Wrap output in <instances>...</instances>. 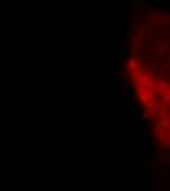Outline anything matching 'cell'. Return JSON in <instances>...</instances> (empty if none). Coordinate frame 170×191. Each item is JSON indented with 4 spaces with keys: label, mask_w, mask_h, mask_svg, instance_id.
I'll use <instances>...</instances> for the list:
<instances>
[{
    "label": "cell",
    "mask_w": 170,
    "mask_h": 191,
    "mask_svg": "<svg viewBox=\"0 0 170 191\" xmlns=\"http://www.w3.org/2000/svg\"><path fill=\"white\" fill-rule=\"evenodd\" d=\"M120 94H122V99H123V106L126 109H132V88L129 84H123L120 88Z\"/></svg>",
    "instance_id": "6da1fadb"
},
{
    "label": "cell",
    "mask_w": 170,
    "mask_h": 191,
    "mask_svg": "<svg viewBox=\"0 0 170 191\" xmlns=\"http://www.w3.org/2000/svg\"><path fill=\"white\" fill-rule=\"evenodd\" d=\"M135 35L139 38V40H145L147 37H150V28L147 25H139L135 28Z\"/></svg>",
    "instance_id": "7a4b0ae2"
},
{
    "label": "cell",
    "mask_w": 170,
    "mask_h": 191,
    "mask_svg": "<svg viewBox=\"0 0 170 191\" xmlns=\"http://www.w3.org/2000/svg\"><path fill=\"white\" fill-rule=\"evenodd\" d=\"M161 22V13L158 12V9H153L151 10V21H150V25L153 28H157Z\"/></svg>",
    "instance_id": "3957f363"
},
{
    "label": "cell",
    "mask_w": 170,
    "mask_h": 191,
    "mask_svg": "<svg viewBox=\"0 0 170 191\" xmlns=\"http://www.w3.org/2000/svg\"><path fill=\"white\" fill-rule=\"evenodd\" d=\"M155 41H157L158 47H160L164 53H170V41H167L164 37H158Z\"/></svg>",
    "instance_id": "277c9868"
},
{
    "label": "cell",
    "mask_w": 170,
    "mask_h": 191,
    "mask_svg": "<svg viewBox=\"0 0 170 191\" xmlns=\"http://www.w3.org/2000/svg\"><path fill=\"white\" fill-rule=\"evenodd\" d=\"M138 147H139V152H141L142 155H145V153L150 150V147H151V141L147 138H141L139 143H138Z\"/></svg>",
    "instance_id": "5b68a950"
},
{
    "label": "cell",
    "mask_w": 170,
    "mask_h": 191,
    "mask_svg": "<svg viewBox=\"0 0 170 191\" xmlns=\"http://www.w3.org/2000/svg\"><path fill=\"white\" fill-rule=\"evenodd\" d=\"M138 93H136V94H141V96H145V97H148V99H150V97H151V96H153V88H147V87H144V85H138Z\"/></svg>",
    "instance_id": "8992f818"
},
{
    "label": "cell",
    "mask_w": 170,
    "mask_h": 191,
    "mask_svg": "<svg viewBox=\"0 0 170 191\" xmlns=\"http://www.w3.org/2000/svg\"><path fill=\"white\" fill-rule=\"evenodd\" d=\"M136 53H138V57L141 60H147V56H148V49L145 46H139L136 49Z\"/></svg>",
    "instance_id": "52a82bcc"
},
{
    "label": "cell",
    "mask_w": 170,
    "mask_h": 191,
    "mask_svg": "<svg viewBox=\"0 0 170 191\" xmlns=\"http://www.w3.org/2000/svg\"><path fill=\"white\" fill-rule=\"evenodd\" d=\"M154 85L157 87V91H166V90L170 87V84L167 81H164V80H158Z\"/></svg>",
    "instance_id": "ba28073f"
},
{
    "label": "cell",
    "mask_w": 170,
    "mask_h": 191,
    "mask_svg": "<svg viewBox=\"0 0 170 191\" xmlns=\"http://www.w3.org/2000/svg\"><path fill=\"white\" fill-rule=\"evenodd\" d=\"M128 54H129V47L122 44V46H120V63H122V65L125 63V60H126Z\"/></svg>",
    "instance_id": "9c48e42d"
},
{
    "label": "cell",
    "mask_w": 170,
    "mask_h": 191,
    "mask_svg": "<svg viewBox=\"0 0 170 191\" xmlns=\"http://www.w3.org/2000/svg\"><path fill=\"white\" fill-rule=\"evenodd\" d=\"M151 131H153L154 135H157V137H160V138L164 137V131H163V128L160 126V123H154L153 128H151Z\"/></svg>",
    "instance_id": "30bf717a"
},
{
    "label": "cell",
    "mask_w": 170,
    "mask_h": 191,
    "mask_svg": "<svg viewBox=\"0 0 170 191\" xmlns=\"http://www.w3.org/2000/svg\"><path fill=\"white\" fill-rule=\"evenodd\" d=\"M170 147V135L169 134H164V137L158 141V149H166Z\"/></svg>",
    "instance_id": "8fae6325"
},
{
    "label": "cell",
    "mask_w": 170,
    "mask_h": 191,
    "mask_svg": "<svg viewBox=\"0 0 170 191\" xmlns=\"http://www.w3.org/2000/svg\"><path fill=\"white\" fill-rule=\"evenodd\" d=\"M147 107H148L150 110H154V112H158V115H160V110L163 109V106H161V103H158V102H148V103H147Z\"/></svg>",
    "instance_id": "7c38bea8"
},
{
    "label": "cell",
    "mask_w": 170,
    "mask_h": 191,
    "mask_svg": "<svg viewBox=\"0 0 170 191\" xmlns=\"http://www.w3.org/2000/svg\"><path fill=\"white\" fill-rule=\"evenodd\" d=\"M129 22L131 24H135V25H142V18H141V13L139 12H136L134 16H129Z\"/></svg>",
    "instance_id": "4fadbf2b"
},
{
    "label": "cell",
    "mask_w": 170,
    "mask_h": 191,
    "mask_svg": "<svg viewBox=\"0 0 170 191\" xmlns=\"http://www.w3.org/2000/svg\"><path fill=\"white\" fill-rule=\"evenodd\" d=\"M122 35H123V24L118 22V46H122Z\"/></svg>",
    "instance_id": "5bb4252c"
},
{
    "label": "cell",
    "mask_w": 170,
    "mask_h": 191,
    "mask_svg": "<svg viewBox=\"0 0 170 191\" xmlns=\"http://www.w3.org/2000/svg\"><path fill=\"white\" fill-rule=\"evenodd\" d=\"M161 22H164V24H170V7H167V9L161 13Z\"/></svg>",
    "instance_id": "9a60e30c"
},
{
    "label": "cell",
    "mask_w": 170,
    "mask_h": 191,
    "mask_svg": "<svg viewBox=\"0 0 170 191\" xmlns=\"http://www.w3.org/2000/svg\"><path fill=\"white\" fill-rule=\"evenodd\" d=\"M142 113H144L142 109H135L134 112L129 113V116H131V118H135V119H139V118H142Z\"/></svg>",
    "instance_id": "2e32d148"
},
{
    "label": "cell",
    "mask_w": 170,
    "mask_h": 191,
    "mask_svg": "<svg viewBox=\"0 0 170 191\" xmlns=\"http://www.w3.org/2000/svg\"><path fill=\"white\" fill-rule=\"evenodd\" d=\"M129 40H131V46H132L135 50L139 47V46H141V40H139L136 35H135V37H132V38H129Z\"/></svg>",
    "instance_id": "e0dca14e"
},
{
    "label": "cell",
    "mask_w": 170,
    "mask_h": 191,
    "mask_svg": "<svg viewBox=\"0 0 170 191\" xmlns=\"http://www.w3.org/2000/svg\"><path fill=\"white\" fill-rule=\"evenodd\" d=\"M154 97H155V100L160 103V102L164 100V97H166V91H157V93L154 94Z\"/></svg>",
    "instance_id": "ac0fdd59"
},
{
    "label": "cell",
    "mask_w": 170,
    "mask_h": 191,
    "mask_svg": "<svg viewBox=\"0 0 170 191\" xmlns=\"http://www.w3.org/2000/svg\"><path fill=\"white\" fill-rule=\"evenodd\" d=\"M167 75V71L166 69H158L157 72H155V77L154 78H158V80H163L164 77Z\"/></svg>",
    "instance_id": "d6986e66"
},
{
    "label": "cell",
    "mask_w": 170,
    "mask_h": 191,
    "mask_svg": "<svg viewBox=\"0 0 170 191\" xmlns=\"http://www.w3.org/2000/svg\"><path fill=\"white\" fill-rule=\"evenodd\" d=\"M135 72H138V74H144L145 72V66H144V63H141V62H138L136 63V66H135Z\"/></svg>",
    "instance_id": "ffe728a7"
},
{
    "label": "cell",
    "mask_w": 170,
    "mask_h": 191,
    "mask_svg": "<svg viewBox=\"0 0 170 191\" xmlns=\"http://www.w3.org/2000/svg\"><path fill=\"white\" fill-rule=\"evenodd\" d=\"M158 123H160L161 128H163V126H170V116L169 118H161V119L158 121Z\"/></svg>",
    "instance_id": "44dd1931"
},
{
    "label": "cell",
    "mask_w": 170,
    "mask_h": 191,
    "mask_svg": "<svg viewBox=\"0 0 170 191\" xmlns=\"http://www.w3.org/2000/svg\"><path fill=\"white\" fill-rule=\"evenodd\" d=\"M158 116H161V118H169L170 113H169V107L166 106V107H163L161 110H160V115Z\"/></svg>",
    "instance_id": "7402d4cb"
},
{
    "label": "cell",
    "mask_w": 170,
    "mask_h": 191,
    "mask_svg": "<svg viewBox=\"0 0 170 191\" xmlns=\"http://www.w3.org/2000/svg\"><path fill=\"white\" fill-rule=\"evenodd\" d=\"M136 99H138V100H139V102H141L142 104H145V106H147L148 100H150L148 97H145V96H141V94H136Z\"/></svg>",
    "instance_id": "603a6c76"
},
{
    "label": "cell",
    "mask_w": 170,
    "mask_h": 191,
    "mask_svg": "<svg viewBox=\"0 0 170 191\" xmlns=\"http://www.w3.org/2000/svg\"><path fill=\"white\" fill-rule=\"evenodd\" d=\"M141 168H142V169H144L148 175H151V165H148V163H147V165H145V163H142V166H141Z\"/></svg>",
    "instance_id": "cb8c5ba5"
},
{
    "label": "cell",
    "mask_w": 170,
    "mask_h": 191,
    "mask_svg": "<svg viewBox=\"0 0 170 191\" xmlns=\"http://www.w3.org/2000/svg\"><path fill=\"white\" fill-rule=\"evenodd\" d=\"M136 63H138V62H136L135 59H129V60H128V66H129L131 69H135Z\"/></svg>",
    "instance_id": "d4e9b609"
},
{
    "label": "cell",
    "mask_w": 170,
    "mask_h": 191,
    "mask_svg": "<svg viewBox=\"0 0 170 191\" xmlns=\"http://www.w3.org/2000/svg\"><path fill=\"white\" fill-rule=\"evenodd\" d=\"M147 121H148V122H158V121H160V116H148V118H147Z\"/></svg>",
    "instance_id": "484cf974"
},
{
    "label": "cell",
    "mask_w": 170,
    "mask_h": 191,
    "mask_svg": "<svg viewBox=\"0 0 170 191\" xmlns=\"http://www.w3.org/2000/svg\"><path fill=\"white\" fill-rule=\"evenodd\" d=\"M153 191H167V188H163V187H154Z\"/></svg>",
    "instance_id": "4316f807"
},
{
    "label": "cell",
    "mask_w": 170,
    "mask_h": 191,
    "mask_svg": "<svg viewBox=\"0 0 170 191\" xmlns=\"http://www.w3.org/2000/svg\"><path fill=\"white\" fill-rule=\"evenodd\" d=\"M164 102L170 103V93H166V97H164Z\"/></svg>",
    "instance_id": "83f0119b"
},
{
    "label": "cell",
    "mask_w": 170,
    "mask_h": 191,
    "mask_svg": "<svg viewBox=\"0 0 170 191\" xmlns=\"http://www.w3.org/2000/svg\"><path fill=\"white\" fill-rule=\"evenodd\" d=\"M113 80H115V81L119 80V74H118V72H113Z\"/></svg>",
    "instance_id": "f1b7e54d"
},
{
    "label": "cell",
    "mask_w": 170,
    "mask_h": 191,
    "mask_svg": "<svg viewBox=\"0 0 170 191\" xmlns=\"http://www.w3.org/2000/svg\"><path fill=\"white\" fill-rule=\"evenodd\" d=\"M167 169H169V171H170V162H169V163H167Z\"/></svg>",
    "instance_id": "f546056e"
},
{
    "label": "cell",
    "mask_w": 170,
    "mask_h": 191,
    "mask_svg": "<svg viewBox=\"0 0 170 191\" xmlns=\"http://www.w3.org/2000/svg\"><path fill=\"white\" fill-rule=\"evenodd\" d=\"M167 191H170V188H167Z\"/></svg>",
    "instance_id": "4dcf8cb0"
},
{
    "label": "cell",
    "mask_w": 170,
    "mask_h": 191,
    "mask_svg": "<svg viewBox=\"0 0 170 191\" xmlns=\"http://www.w3.org/2000/svg\"><path fill=\"white\" fill-rule=\"evenodd\" d=\"M169 107H170V103H169Z\"/></svg>",
    "instance_id": "1f68e13d"
},
{
    "label": "cell",
    "mask_w": 170,
    "mask_h": 191,
    "mask_svg": "<svg viewBox=\"0 0 170 191\" xmlns=\"http://www.w3.org/2000/svg\"><path fill=\"white\" fill-rule=\"evenodd\" d=\"M169 135H170V134H169Z\"/></svg>",
    "instance_id": "d6a6232c"
}]
</instances>
